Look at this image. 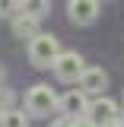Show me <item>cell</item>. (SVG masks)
Wrapping results in <instances>:
<instances>
[{
    "mask_svg": "<svg viewBox=\"0 0 124 127\" xmlns=\"http://www.w3.org/2000/svg\"><path fill=\"white\" fill-rule=\"evenodd\" d=\"M57 102H61V95L54 92L48 83H35L29 92H26V111L35 114V118L54 114V111H57Z\"/></svg>",
    "mask_w": 124,
    "mask_h": 127,
    "instance_id": "cell-1",
    "label": "cell"
},
{
    "mask_svg": "<svg viewBox=\"0 0 124 127\" xmlns=\"http://www.w3.org/2000/svg\"><path fill=\"white\" fill-rule=\"evenodd\" d=\"M57 54H61V41L51 32H38L35 38H29V61H32V67L45 70V67L54 64Z\"/></svg>",
    "mask_w": 124,
    "mask_h": 127,
    "instance_id": "cell-2",
    "label": "cell"
},
{
    "mask_svg": "<svg viewBox=\"0 0 124 127\" xmlns=\"http://www.w3.org/2000/svg\"><path fill=\"white\" fill-rule=\"evenodd\" d=\"M86 114H89L99 127H108V124H115V121H118V105L111 102L108 95H99L95 102H89Z\"/></svg>",
    "mask_w": 124,
    "mask_h": 127,
    "instance_id": "cell-4",
    "label": "cell"
},
{
    "mask_svg": "<svg viewBox=\"0 0 124 127\" xmlns=\"http://www.w3.org/2000/svg\"><path fill=\"white\" fill-rule=\"evenodd\" d=\"M3 79H6V70H3V64H0V86H3Z\"/></svg>",
    "mask_w": 124,
    "mask_h": 127,
    "instance_id": "cell-15",
    "label": "cell"
},
{
    "mask_svg": "<svg viewBox=\"0 0 124 127\" xmlns=\"http://www.w3.org/2000/svg\"><path fill=\"white\" fill-rule=\"evenodd\" d=\"M38 22L41 19H35L29 13H16L13 16V35L16 38H35L38 35Z\"/></svg>",
    "mask_w": 124,
    "mask_h": 127,
    "instance_id": "cell-8",
    "label": "cell"
},
{
    "mask_svg": "<svg viewBox=\"0 0 124 127\" xmlns=\"http://www.w3.org/2000/svg\"><path fill=\"white\" fill-rule=\"evenodd\" d=\"M0 127H29V118H26V111L10 108V111L0 114Z\"/></svg>",
    "mask_w": 124,
    "mask_h": 127,
    "instance_id": "cell-10",
    "label": "cell"
},
{
    "mask_svg": "<svg viewBox=\"0 0 124 127\" xmlns=\"http://www.w3.org/2000/svg\"><path fill=\"white\" fill-rule=\"evenodd\" d=\"M51 127H70V118H67V114H61L57 121H51Z\"/></svg>",
    "mask_w": 124,
    "mask_h": 127,
    "instance_id": "cell-14",
    "label": "cell"
},
{
    "mask_svg": "<svg viewBox=\"0 0 124 127\" xmlns=\"http://www.w3.org/2000/svg\"><path fill=\"white\" fill-rule=\"evenodd\" d=\"M10 108H13V92H10L6 86H0V114L10 111Z\"/></svg>",
    "mask_w": 124,
    "mask_h": 127,
    "instance_id": "cell-12",
    "label": "cell"
},
{
    "mask_svg": "<svg viewBox=\"0 0 124 127\" xmlns=\"http://www.w3.org/2000/svg\"><path fill=\"white\" fill-rule=\"evenodd\" d=\"M19 13V0H0V19H13Z\"/></svg>",
    "mask_w": 124,
    "mask_h": 127,
    "instance_id": "cell-11",
    "label": "cell"
},
{
    "mask_svg": "<svg viewBox=\"0 0 124 127\" xmlns=\"http://www.w3.org/2000/svg\"><path fill=\"white\" fill-rule=\"evenodd\" d=\"M70 127H99V124H95L89 114H80V118H70Z\"/></svg>",
    "mask_w": 124,
    "mask_h": 127,
    "instance_id": "cell-13",
    "label": "cell"
},
{
    "mask_svg": "<svg viewBox=\"0 0 124 127\" xmlns=\"http://www.w3.org/2000/svg\"><path fill=\"white\" fill-rule=\"evenodd\" d=\"M48 10H51L48 0H19V13H29V16H35V19H45Z\"/></svg>",
    "mask_w": 124,
    "mask_h": 127,
    "instance_id": "cell-9",
    "label": "cell"
},
{
    "mask_svg": "<svg viewBox=\"0 0 124 127\" xmlns=\"http://www.w3.org/2000/svg\"><path fill=\"white\" fill-rule=\"evenodd\" d=\"M108 127H124V121H121V118H118V121H115V124H108Z\"/></svg>",
    "mask_w": 124,
    "mask_h": 127,
    "instance_id": "cell-16",
    "label": "cell"
},
{
    "mask_svg": "<svg viewBox=\"0 0 124 127\" xmlns=\"http://www.w3.org/2000/svg\"><path fill=\"white\" fill-rule=\"evenodd\" d=\"M80 89L86 95H102L105 89H108V73L102 70V67H86L83 73H80Z\"/></svg>",
    "mask_w": 124,
    "mask_h": 127,
    "instance_id": "cell-5",
    "label": "cell"
},
{
    "mask_svg": "<svg viewBox=\"0 0 124 127\" xmlns=\"http://www.w3.org/2000/svg\"><path fill=\"white\" fill-rule=\"evenodd\" d=\"M86 108H89V102H86V92L83 89H70L57 102V111L67 114V118H80V114H86Z\"/></svg>",
    "mask_w": 124,
    "mask_h": 127,
    "instance_id": "cell-7",
    "label": "cell"
},
{
    "mask_svg": "<svg viewBox=\"0 0 124 127\" xmlns=\"http://www.w3.org/2000/svg\"><path fill=\"white\" fill-rule=\"evenodd\" d=\"M67 13H70V19L77 26H89L99 16V0H70L67 3Z\"/></svg>",
    "mask_w": 124,
    "mask_h": 127,
    "instance_id": "cell-6",
    "label": "cell"
},
{
    "mask_svg": "<svg viewBox=\"0 0 124 127\" xmlns=\"http://www.w3.org/2000/svg\"><path fill=\"white\" fill-rule=\"evenodd\" d=\"M51 70H54V76L61 79V83H77L80 73L86 70V64H83V57H80L77 51H61L54 57V64H51Z\"/></svg>",
    "mask_w": 124,
    "mask_h": 127,
    "instance_id": "cell-3",
    "label": "cell"
}]
</instances>
